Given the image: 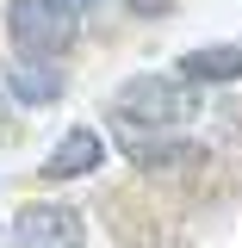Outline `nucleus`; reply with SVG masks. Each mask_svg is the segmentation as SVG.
Segmentation results:
<instances>
[{
    "label": "nucleus",
    "instance_id": "nucleus-7",
    "mask_svg": "<svg viewBox=\"0 0 242 248\" xmlns=\"http://www.w3.org/2000/svg\"><path fill=\"white\" fill-rule=\"evenodd\" d=\"M6 87L19 93L25 106H50V99H62L68 81H62L50 62H13V68H6Z\"/></svg>",
    "mask_w": 242,
    "mask_h": 248
},
{
    "label": "nucleus",
    "instance_id": "nucleus-2",
    "mask_svg": "<svg viewBox=\"0 0 242 248\" xmlns=\"http://www.w3.org/2000/svg\"><path fill=\"white\" fill-rule=\"evenodd\" d=\"M6 37L25 62H56L75 50V13L56 0H6Z\"/></svg>",
    "mask_w": 242,
    "mask_h": 248
},
{
    "label": "nucleus",
    "instance_id": "nucleus-5",
    "mask_svg": "<svg viewBox=\"0 0 242 248\" xmlns=\"http://www.w3.org/2000/svg\"><path fill=\"white\" fill-rule=\"evenodd\" d=\"M99 161H106L99 130H87V124H68V130L56 137V149L44 155V180H81V174H99Z\"/></svg>",
    "mask_w": 242,
    "mask_h": 248
},
{
    "label": "nucleus",
    "instance_id": "nucleus-3",
    "mask_svg": "<svg viewBox=\"0 0 242 248\" xmlns=\"http://www.w3.org/2000/svg\"><path fill=\"white\" fill-rule=\"evenodd\" d=\"M13 236H19V248H81L87 242V223H81V211L75 205H19V217H13Z\"/></svg>",
    "mask_w": 242,
    "mask_h": 248
},
{
    "label": "nucleus",
    "instance_id": "nucleus-8",
    "mask_svg": "<svg viewBox=\"0 0 242 248\" xmlns=\"http://www.w3.org/2000/svg\"><path fill=\"white\" fill-rule=\"evenodd\" d=\"M180 0H124V13H137V19H168Z\"/></svg>",
    "mask_w": 242,
    "mask_h": 248
},
{
    "label": "nucleus",
    "instance_id": "nucleus-6",
    "mask_svg": "<svg viewBox=\"0 0 242 248\" xmlns=\"http://www.w3.org/2000/svg\"><path fill=\"white\" fill-rule=\"evenodd\" d=\"M174 75L193 87H230V81H242V44H199L174 62Z\"/></svg>",
    "mask_w": 242,
    "mask_h": 248
},
{
    "label": "nucleus",
    "instance_id": "nucleus-9",
    "mask_svg": "<svg viewBox=\"0 0 242 248\" xmlns=\"http://www.w3.org/2000/svg\"><path fill=\"white\" fill-rule=\"evenodd\" d=\"M62 13H87V6H99V0H56Z\"/></svg>",
    "mask_w": 242,
    "mask_h": 248
},
{
    "label": "nucleus",
    "instance_id": "nucleus-1",
    "mask_svg": "<svg viewBox=\"0 0 242 248\" xmlns=\"http://www.w3.org/2000/svg\"><path fill=\"white\" fill-rule=\"evenodd\" d=\"M199 118V87L180 81V75H130L118 93H112V124H130V130H180V124Z\"/></svg>",
    "mask_w": 242,
    "mask_h": 248
},
{
    "label": "nucleus",
    "instance_id": "nucleus-4",
    "mask_svg": "<svg viewBox=\"0 0 242 248\" xmlns=\"http://www.w3.org/2000/svg\"><path fill=\"white\" fill-rule=\"evenodd\" d=\"M118 143L124 155H130V168L137 174H180V168H199L205 161V149L199 143H186V137H168V130H130V124H118Z\"/></svg>",
    "mask_w": 242,
    "mask_h": 248
}]
</instances>
